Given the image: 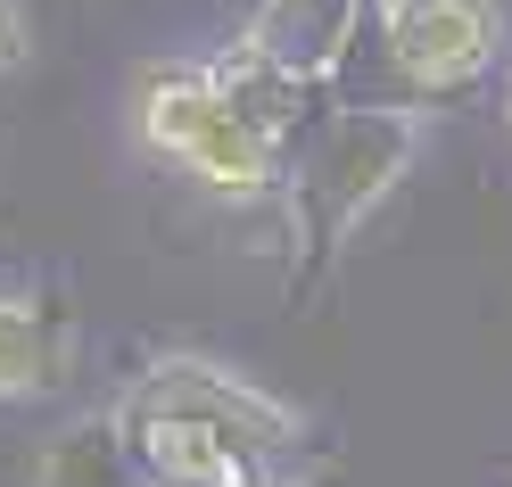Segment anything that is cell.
<instances>
[{
    "label": "cell",
    "instance_id": "cell-1",
    "mask_svg": "<svg viewBox=\"0 0 512 487\" xmlns=\"http://www.w3.org/2000/svg\"><path fill=\"white\" fill-rule=\"evenodd\" d=\"M108 438L141 487H298L306 421L215 355H157L116 388Z\"/></svg>",
    "mask_w": 512,
    "mask_h": 487
},
{
    "label": "cell",
    "instance_id": "cell-2",
    "mask_svg": "<svg viewBox=\"0 0 512 487\" xmlns=\"http://www.w3.org/2000/svg\"><path fill=\"white\" fill-rule=\"evenodd\" d=\"M422 157V108L413 100H347L298 133L281 166V223H290V289H323L347 240L397 199V182Z\"/></svg>",
    "mask_w": 512,
    "mask_h": 487
},
{
    "label": "cell",
    "instance_id": "cell-3",
    "mask_svg": "<svg viewBox=\"0 0 512 487\" xmlns=\"http://www.w3.org/2000/svg\"><path fill=\"white\" fill-rule=\"evenodd\" d=\"M364 17L372 0H256L240 34L215 50V75L281 149H298V133L331 108V83L356 58Z\"/></svg>",
    "mask_w": 512,
    "mask_h": 487
},
{
    "label": "cell",
    "instance_id": "cell-4",
    "mask_svg": "<svg viewBox=\"0 0 512 487\" xmlns=\"http://www.w3.org/2000/svg\"><path fill=\"white\" fill-rule=\"evenodd\" d=\"M133 133H141L149 157H166V166H182L199 190L240 199V207L273 199L281 166H290V149L223 91L215 58H166V67H149L133 83Z\"/></svg>",
    "mask_w": 512,
    "mask_h": 487
},
{
    "label": "cell",
    "instance_id": "cell-5",
    "mask_svg": "<svg viewBox=\"0 0 512 487\" xmlns=\"http://www.w3.org/2000/svg\"><path fill=\"white\" fill-rule=\"evenodd\" d=\"M372 42L389 100H463L496 75L504 50V9L496 0H372Z\"/></svg>",
    "mask_w": 512,
    "mask_h": 487
},
{
    "label": "cell",
    "instance_id": "cell-6",
    "mask_svg": "<svg viewBox=\"0 0 512 487\" xmlns=\"http://www.w3.org/2000/svg\"><path fill=\"white\" fill-rule=\"evenodd\" d=\"M75 372V322L50 298H9L0 289V405L50 397Z\"/></svg>",
    "mask_w": 512,
    "mask_h": 487
},
{
    "label": "cell",
    "instance_id": "cell-7",
    "mask_svg": "<svg viewBox=\"0 0 512 487\" xmlns=\"http://www.w3.org/2000/svg\"><path fill=\"white\" fill-rule=\"evenodd\" d=\"M25 50H34V25H25V0H0V67H17Z\"/></svg>",
    "mask_w": 512,
    "mask_h": 487
},
{
    "label": "cell",
    "instance_id": "cell-8",
    "mask_svg": "<svg viewBox=\"0 0 512 487\" xmlns=\"http://www.w3.org/2000/svg\"><path fill=\"white\" fill-rule=\"evenodd\" d=\"M504 124H512V91H504Z\"/></svg>",
    "mask_w": 512,
    "mask_h": 487
}]
</instances>
